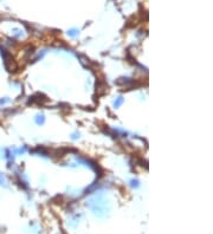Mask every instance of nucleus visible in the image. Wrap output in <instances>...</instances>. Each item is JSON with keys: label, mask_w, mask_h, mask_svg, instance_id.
Listing matches in <instances>:
<instances>
[{"label": "nucleus", "mask_w": 213, "mask_h": 234, "mask_svg": "<svg viewBox=\"0 0 213 234\" xmlns=\"http://www.w3.org/2000/svg\"><path fill=\"white\" fill-rule=\"evenodd\" d=\"M121 103H122V98H120V100H119L117 102H115V106H119V105H120Z\"/></svg>", "instance_id": "2"}, {"label": "nucleus", "mask_w": 213, "mask_h": 234, "mask_svg": "<svg viewBox=\"0 0 213 234\" xmlns=\"http://www.w3.org/2000/svg\"><path fill=\"white\" fill-rule=\"evenodd\" d=\"M36 122H37V124H43L44 123V116H38Z\"/></svg>", "instance_id": "1"}]
</instances>
